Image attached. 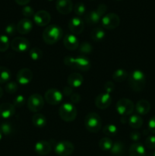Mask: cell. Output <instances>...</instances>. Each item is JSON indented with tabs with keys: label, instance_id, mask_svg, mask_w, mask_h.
<instances>
[{
	"label": "cell",
	"instance_id": "6da1fadb",
	"mask_svg": "<svg viewBox=\"0 0 155 156\" xmlns=\"http://www.w3.org/2000/svg\"><path fill=\"white\" fill-rule=\"evenodd\" d=\"M63 36V30L56 24L49 25L44 29L43 32V39L44 42L49 45L57 43Z\"/></svg>",
	"mask_w": 155,
	"mask_h": 156
},
{
	"label": "cell",
	"instance_id": "7a4b0ae2",
	"mask_svg": "<svg viewBox=\"0 0 155 156\" xmlns=\"http://www.w3.org/2000/svg\"><path fill=\"white\" fill-rule=\"evenodd\" d=\"M129 85L133 91H141L145 87V75L141 70H134L129 75Z\"/></svg>",
	"mask_w": 155,
	"mask_h": 156
},
{
	"label": "cell",
	"instance_id": "3957f363",
	"mask_svg": "<svg viewBox=\"0 0 155 156\" xmlns=\"http://www.w3.org/2000/svg\"><path fill=\"white\" fill-rule=\"evenodd\" d=\"M77 109L72 103L66 102L62 104L59 110L60 118L65 122H72L77 117Z\"/></svg>",
	"mask_w": 155,
	"mask_h": 156
},
{
	"label": "cell",
	"instance_id": "277c9868",
	"mask_svg": "<svg viewBox=\"0 0 155 156\" xmlns=\"http://www.w3.org/2000/svg\"><path fill=\"white\" fill-rule=\"evenodd\" d=\"M85 128L91 133H98L101 129L102 120L100 116L94 112L89 113L84 119Z\"/></svg>",
	"mask_w": 155,
	"mask_h": 156
},
{
	"label": "cell",
	"instance_id": "5b68a950",
	"mask_svg": "<svg viewBox=\"0 0 155 156\" xmlns=\"http://www.w3.org/2000/svg\"><path fill=\"white\" fill-rule=\"evenodd\" d=\"M107 10V6L105 4H100L96 10L91 11L84 15V20L90 25L97 24L101 20V18L104 16Z\"/></svg>",
	"mask_w": 155,
	"mask_h": 156
},
{
	"label": "cell",
	"instance_id": "8992f818",
	"mask_svg": "<svg viewBox=\"0 0 155 156\" xmlns=\"http://www.w3.org/2000/svg\"><path fill=\"white\" fill-rule=\"evenodd\" d=\"M117 112L119 114L126 117L132 114L135 109V105L133 102L128 98H122L118 101L115 105Z\"/></svg>",
	"mask_w": 155,
	"mask_h": 156
},
{
	"label": "cell",
	"instance_id": "52a82bcc",
	"mask_svg": "<svg viewBox=\"0 0 155 156\" xmlns=\"http://www.w3.org/2000/svg\"><path fill=\"white\" fill-rule=\"evenodd\" d=\"M43 98L39 94H33L29 97L27 101V108L31 112H39L44 106Z\"/></svg>",
	"mask_w": 155,
	"mask_h": 156
},
{
	"label": "cell",
	"instance_id": "ba28073f",
	"mask_svg": "<svg viewBox=\"0 0 155 156\" xmlns=\"http://www.w3.org/2000/svg\"><path fill=\"white\" fill-rule=\"evenodd\" d=\"M102 26L108 30L115 29L119 25L120 18L115 13H108L105 15L101 19Z\"/></svg>",
	"mask_w": 155,
	"mask_h": 156
},
{
	"label": "cell",
	"instance_id": "9c48e42d",
	"mask_svg": "<svg viewBox=\"0 0 155 156\" xmlns=\"http://www.w3.org/2000/svg\"><path fill=\"white\" fill-rule=\"evenodd\" d=\"M74 146L69 141H61L55 146L54 151L59 156H69L73 153Z\"/></svg>",
	"mask_w": 155,
	"mask_h": 156
},
{
	"label": "cell",
	"instance_id": "30bf717a",
	"mask_svg": "<svg viewBox=\"0 0 155 156\" xmlns=\"http://www.w3.org/2000/svg\"><path fill=\"white\" fill-rule=\"evenodd\" d=\"M62 92L59 91L58 89L56 88H50L47 90L44 95V100L51 105H57L62 101Z\"/></svg>",
	"mask_w": 155,
	"mask_h": 156
},
{
	"label": "cell",
	"instance_id": "8fae6325",
	"mask_svg": "<svg viewBox=\"0 0 155 156\" xmlns=\"http://www.w3.org/2000/svg\"><path fill=\"white\" fill-rule=\"evenodd\" d=\"M10 45L13 50L18 53H22L29 50L30 42L26 38L22 37H17L12 40Z\"/></svg>",
	"mask_w": 155,
	"mask_h": 156
},
{
	"label": "cell",
	"instance_id": "7c38bea8",
	"mask_svg": "<svg viewBox=\"0 0 155 156\" xmlns=\"http://www.w3.org/2000/svg\"><path fill=\"white\" fill-rule=\"evenodd\" d=\"M33 21L35 24L40 27L46 26L51 21V15L45 10H40L36 12L33 15Z\"/></svg>",
	"mask_w": 155,
	"mask_h": 156
},
{
	"label": "cell",
	"instance_id": "4fadbf2b",
	"mask_svg": "<svg viewBox=\"0 0 155 156\" xmlns=\"http://www.w3.org/2000/svg\"><path fill=\"white\" fill-rule=\"evenodd\" d=\"M68 28L73 34H80L84 28V21L79 17H73L68 22Z\"/></svg>",
	"mask_w": 155,
	"mask_h": 156
},
{
	"label": "cell",
	"instance_id": "5bb4252c",
	"mask_svg": "<svg viewBox=\"0 0 155 156\" xmlns=\"http://www.w3.org/2000/svg\"><path fill=\"white\" fill-rule=\"evenodd\" d=\"M16 79L18 84L26 85L31 82L32 79H33V73L28 68L21 69L17 73Z\"/></svg>",
	"mask_w": 155,
	"mask_h": 156
},
{
	"label": "cell",
	"instance_id": "9a60e30c",
	"mask_svg": "<svg viewBox=\"0 0 155 156\" xmlns=\"http://www.w3.org/2000/svg\"><path fill=\"white\" fill-rule=\"evenodd\" d=\"M112 103V97L110 94L102 93L98 94L95 99V105L97 108L100 110H104L110 106Z\"/></svg>",
	"mask_w": 155,
	"mask_h": 156
},
{
	"label": "cell",
	"instance_id": "2e32d148",
	"mask_svg": "<svg viewBox=\"0 0 155 156\" xmlns=\"http://www.w3.org/2000/svg\"><path fill=\"white\" fill-rule=\"evenodd\" d=\"M56 8L62 15H68L73 9V2L71 0H57Z\"/></svg>",
	"mask_w": 155,
	"mask_h": 156
},
{
	"label": "cell",
	"instance_id": "e0dca14e",
	"mask_svg": "<svg viewBox=\"0 0 155 156\" xmlns=\"http://www.w3.org/2000/svg\"><path fill=\"white\" fill-rule=\"evenodd\" d=\"M63 44L65 48L71 51L76 50L79 47L78 39L74 34H67L64 37Z\"/></svg>",
	"mask_w": 155,
	"mask_h": 156
},
{
	"label": "cell",
	"instance_id": "ac0fdd59",
	"mask_svg": "<svg viewBox=\"0 0 155 156\" xmlns=\"http://www.w3.org/2000/svg\"><path fill=\"white\" fill-rule=\"evenodd\" d=\"M33 29V23L29 18H22L17 24V31L21 34H27Z\"/></svg>",
	"mask_w": 155,
	"mask_h": 156
},
{
	"label": "cell",
	"instance_id": "d6986e66",
	"mask_svg": "<svg viewBox=\"0 0 155 156\" xmlns=\"http://www.w3.org/2000/svg\"><path fill=\"white\" fill-rule=\"evenodd\" d=\"M34 150L38 155H46L51 152L52 146L49 142L45 141V140H40L35 144Z\"/></svg>",
	"mask_w": 155,
	"mask_h": 156
},
{
	"label": "cell",
	"instance_id": "ffe728a7",
	"mask_svg": "<svg viewBox=\"0 0 155 156\" xmlns=\"http://www.w3.org/2000/svg\"><path fill=\"white\" fill-rule=\"evenodd\" d=\"M15 114V108L12 104L2 103L0 105V117L9 119Z\"/></svg>",
	"mask_w": 155,
	"mask_h": 156
},
{
	"label": "cell",
	"instance_id": "44dd1931",
	"mask_svg": "<svg viewBox=\"0 0 155 156\" xmlns=\"http://www.w3.org/2000/svg\"><path fill=\"white\" fill-rule=\"evenodd\" d=\"M74 62H75V69L86 72L91 69V62L86 56H79L75 57Z\"/></svg>",
	"mask_w": 155,
	"mask_h": 156
},
{
	"label": "cell",
	"instance_id": "7402d4cb",
	"mask_svg": "<svg viewBox=\"0 0 155 156\" xmlns=\"http://www.w3.org/2000/svg\"><path fill=\"white\" fill-rule=\"evenodd\" d=\"M67 81H68V84L70 85V87H71V88H78L83 84L84 78L80 73H71L68 76Z\"/></svg>",
	"mask_w": 155,
	"mask_h": 156
},
{
	"label": "cell",
	"instance_id": "603a6c76",
	"mask_svg": "<svg viewBox=\"0 0 155 156\" xmlns=\"http://www.w3.org/2000/svg\"><path fill=\"white\" fill-rule=\"evenodd\" d=\"M135 110L140 115H146L150 111V105L147 100L142 99L137 102L136 105H135Z\"/></svg>",
	"mask_w": 155,
	"mask_h": 156
},
{
	"label": "cell",
	"instance_id": "cb8c5ba5",
	"mask_svg": "<svg viewBox=\"0 0 155 156\" xmlns=\"http://www.w3.org/2000/svg\"><path fill=\"white\" fill-rule=\"evenodd\" d=\"M129 156H145V149L142 144L135 143L129 148Z\"/></svg>",
	"mask_w": 155,
	"mask_h": 156
},
{
	"label": "cell",
	"instance_id": "d4e9b609",
	"mask_svg": "<svg viewBox=\"0 0 155 156\" xmlns=\"http://www.w3.org/2000/svg\"><path fill=\"white\" fill-rule=\"evenodd\" d=\"M106 36L104 30L101 27H96L91 32V38L95 42H100L104 39Z\"/></svg>",
	"mask_w": 155,
	"mask_h": 156
},
{
	"label": "cell",
	"instance_id": "484cf974",
	"mask_svg": "<svg viewBox=\"0 0 155 156\" xmlns=\"http://www.w3.org/2000/svg\"><path fill=\"white\" fill-rule=\"evenodd\" d=\"M33 126L37 128H43L46 124V118L42 114H36L32 117Z\"/></svg>",
	"mask_w": 155,
	"mask_h": 156
},
{
	"label": "cell",
	"instance_id": "4316f807",
	"mask_svg": "<svg viewBox=\"0 0 155 156\" xmlns=\"http://www.w3.org/2000/svg\"><path fill=\"white\" fill-rule=\"evenodd\" d=\"M129 77V73L126 70L119 69L115 71L112 74V79L116 82H122Z\"/></svg>",
	"mask_w": 155,
	"mask_h": 156
},
{
	"label": "cell",
	"instance_id": "83f0119b",
	"mask_svg": "<svg viewBox=\"0 0 155 156\" xmlns=\"http://www.w3.org/2000/svg\"><path fill=\"white\" fill-rule=\"evenodd\" d=\"M129 124L133 129H139L143 125V120L138 114H133L129 119Z\"/></svg>",
	"mask_w": 155,
	"mask_h": 156
},
{
	"label": "cell",
	"instance_id": "f1b7e54d",
	"mask_svg": "<svg viewBox=\"0 0 155 156\" xmlns=\"http://www.w3.org/2000/svg\"><path fill=\"white\" fill-rule=\"evenodd\" d=\"M113 145V142L109 137H104V138H102L101 140L99 142V147L100 148V149H102L103 151H110L112 149V146Z\"/></svg>",
	"mask_w": 155,
	"mask_h": 156
},
{
	"label": "cell",
	"instance_id": "f546056e",
	"mask_svg": "<svg viewBox=\"0 0 155 156\" xmlns=\"http://www.w3.org/2000/svg\"><path fill=\"white\" fill-rule=\"evenodd\" d=\"M12 77V74L9 69L4 66H0V84L5 83Z\"/></svg>",
	"mask_w": 155,
	"mask_h": 156
},
{
	"label": "cell",
	"instance_id": "4dcf8cb0",
	"mask_svg": "<svg viewBox=\"0 0 155 156\" xmlns=\"http://www.w3.org/2000/svg\"><path fill=\"white\" fill-rule=\"evenodd\" d=\"M110 152L114 155H122L124 152V145L122 142H115L112 145Z\"/></svg>",
	"mask_w": 155,
	"mask_h": 156
},
{
	"label": "cell",
	"instance_id": "1f68e13d",
	"mask_svg": "<svg viewBox=\"0 0 155 156\" xmlns=\"http://www.w3.org/2000/svg\"><path fill=\"white\" fill-rule=\"evenodd\" d=\"M103 133L104 135L108 136H114L118 133L116 126L113 124H108L103 128Z\"/></svg>",
	"mask_w": 155,
	"mask_h": 156
},
{
	"label": "cell",
	"instance_id": "d6a6232c",
	"mask_svg": "<svg viewBox=\"0 0 155 156\" xmlns=\"http://www.w3.org/2000/svg\"><path fill=\"white\" fill-rule=\"evenodd\" d=\"M29 56H30V59H33V61H38L42 58L43 51L38 47H34V48H32L30 50Z\"/></svg>",
	"mask_w": 155,
	"mask_h": 156
},
{
	"label": "cell",
	"instance_id": "836d02e7",
	"mask_svg": "<svg viewBox=\"0 0 155 156\" xmlns=\"http://www.w3.org/2000/svg\"><path fill=\"white\" fill-rule=\"evenodd\" d=\"M93 51V47L88 41H84L82 43L79 47V52L83 55L91 54Z\"/></svg>",
	"mask_w": 155,
	"mask_h": 156
},
{
	"label": "cell",
	"instance_id": "e575fe53",
	"mask_svg": "<svg viewBox=\"0 0 155 156\" xmlns=\"http://www.w3.org/2000/svg\"><path fill=\"white\" fill-rule=\"evenodd\" d=\"M0 130L2 131L3 135H11L13 132V126H12V123H10L9 122H3L0 125Z\"/></svg>",
	"mask_w": 155,
	"mask_h": 156
},
{
	"label": "cell",
	"instance_id": "d590c367",
	"mask_svg": "<svg viewBox=\"0 0 155 156\" xmlns=\"http://www.w3.org/2000/svg\"><path fill=\"white\" fill-rule=\"evenodd\" d=\"M10 41L6 35H0V52H5L9 49Z\"/></svg>",
	"mask_w": 155,
	"mask_h": 156
},
{
	"label": "cell",
	"instance_id": "8d00e7d4",
	"mask_svg": "<svg viewBox=\"0 0 155 156\" xmlns=\"http://www.w3.org/2000/svg\"><path fill=\"white\" fill-rule=\"evenodd\" d=\"M74 13L78 16H81L85 14L86 12V7L85 5L82 2H77L74 6Z\"/></svg>",
	"mask_w": 155,
	"mask_h": 156
},
{
	"label": "cell",
	"instance_id": "74e56055",
	"mask_svg": "<svg viewBox=\"0 0 155 156\" xmlns=\"http://www.w3.org/2000/svg\"><path fill=\"white\" fill-rule=\"evenodd\" d=\"M18 84L15 82H10L5 85V91L9 94H14L18 91Z\"/></svg>",
	"mask_w": 155,
	"mask_h": 156
},
{
	"label": "cell",
	"instance_id": "f35d334b",
	"mask_svg": "<svg viewBox=\"0 0 155 156\" xmlns=\"http://www.w3.org/2000/svg\"><path fill=\"white\" fill-rule=\"evenodd\" d=\"M24 104H25V98H24V97L23 95L19 94V95L15 98L12 105L15 106V108H21V107L24 106Z\"/></svg>",
	"mask_w": 155,
	"mask_h": 156
},
{
	"label": "cell",
	"instance_id": "ab89813d",
	"mask_svg": "<svg viewBox=\"0 0 155 156\" xmlns=\"http://www.w3.org/2000/svg\"><path fill=\"white\" fill-rule=\"evenodd\" d=\"M22 14L24 17H26V18H28L34 15V11L31 6L25 5L22 9Z\"/></svg>",
	"mask_w": 155,
	"mask_h": 156
},
{
	"label": "cell",
	"instance_id": "60d3db41",
	"mask_svg": "<svg viewBox=\"0 0 155 156\" xmlns=\"http://www.w3.org/2000/svg\"><path fill=\"white\" fill-rule=\"evenodd\" d=\"M5 31L6 34H8L9 36H12V35H14L15 33H16L17 25H15V24H13V23L8 24V25L5 27Z\"/></svg>",
	"mask_w": 155,
	"mask_h": 156
},
{
	"label": "cell",
	"instance_id": "b9f144b4",
	"mask_svg": "<svg viewBox=\"0 0 155 156\" xmlns=\"http://www.w3.org/2000/svg\"><path fill=\"white\" fill-rule=\"evenodd\" d=\"M145 146L147 149H155V136H149L145 140Z\"/></svg>",
	"mask_w": 155,
	"mask_h": 156
},
{
	"label": "cell",
	"instance_id": "7bdbcfd3",
	"mask_svg": "<svg viewBox=\"0 0 155 156\" xmlns=\"http://www.w3.org/2000/svg\"><path fill=\"white\" fill-rule=\"evenodd\" d=\"M64 63L67 66L70 67L75 69V62H74V57L72 56H65L64 59Z\"/></svg>",
	"mask_w": 155,
	"mask_h": 156
},
{
	"label": "cell",
	"instance_id": "ee69618b",
	"mask_svg": "<svg viewBox=\"0 0 155 156\" xmlns=\"http://www.w3.org/2000/svg\"><path fill=\"white\" fill-rule=\"evenodd\" d=\"M103 89H104L105 92L108 93V94H110L115 89V85H114V83L112 82H110V81H108L106 83L104 84V86H103Z\"/></svg>",
	"mask_w": 155,
	"mask_h": 156
},
{
	"label": "cell",
	"instance_id": "f6af8a7d",
	"mask_svg": "<svg viewBox=\"0 0 155 156\" xmlns=\"http://www.w3.org/2000/svg\"><path fill=\"white\" fill-rule=\"evenodd\" d=\"M148 129L152 133L155 134V116L152 117L148 122Z\"/></svg>",
	"mask_w": 155,
	"mask_h": 156
},
{
	"label": "cell",
	"instance_id": "bcb514c9",
	"mask_svg": "<svg viewBox=\"0 0 155 156\" xmlns=\"http://www.w3.org/2000/svg\"><path fill=\"white\" fill-rule=\"evenodd\" d=\"M70 98H71V102L72 104H78L81 101V96L80 94H78V93H73L71 96H70Z\"/></svg>",
	"mask_w": 155,
	"mask_h": 156
},
{
	"label": "cell",
	"instance_id": "7dc6e473",
	"mask_svg": "<svg viewBox=\"0 0 155 156\" xmlns=\"http://www.w3.org/2000/svg\"><path fill=\"white\" fill-rule=\"evenodd\" d=\"M140 138H141V134H140L139 132H138V131H135V132L131 133L130 139L132 140V141L137 142L140 140Z\"/></svg>",
	"mask_w": 155,
	"mask_h": 156
},
{
	"label": "cell",
	"instance_id": "c3c4849f",
	"mask_svg": "<svg viewBox=\"0 0 155 156\" xmlns=\"http://www.w3.org/2000/svg\"><path fill=\"white\" fill-rule=\"evenodd\" d=\"M72 91H73L72 88H71V87H69V86H65V87H64V88H63L64 94H65V96H67V97H70V96L73 94Z\"/></svg>",
	"mask_w": 155,
	"mask_h": 156
},
{
	"label": "cell",
	"instance_id": "681fc988",
	"mask_svg": "<svg viewBox=\"0 0 155 156\" xmlns=\"http://www.w3.org/2000/svg\"><path fill=\"white\" fill-rule=\"evenodd\" d=\"M15 1L17 4L20 5H26L30 2V0H15Z\"/></svg>",
	"mask_w": 155,
	"mask_h": 156
},
{
	"label": "cell",
	"instance_id": "f907efd6",
	"mask_svg": "<svg viewBox=\"0 0 155 156\" xmlns=\"http://www.w3.org/2000/svg\"><path fill=\"white\" fill-rule=\"evenodd\" d=\"M3 95V91H2V88L0 87V98H1L2 97Z\"/></svg>",
	"mask_w": 155,
	"mask_h": 156
},
{
	"label": "cell",
	"instance_id": "816d5d0a",
	"mask_svg": "<svg viewBox=\"0 0 155 156\" xmlns=\"http://www.w3.org/2000/svg\"><path fill=\"white\" fill-rule=\"evenodd\" d=\"M2 136H3L2 133V131L0 130V140H2Z\"/></svg>",
	"mask_w": 155,
	"mask_h": 156
},
{
	"label": "cell",
	"instance_id": "f5cc1de1",
	"mask_svg": "<svg viewBox=\"0 0 155 156\" xmlns=\"http://www.w3.org/2000/svg\"><path fill=\"white\" fill-rule=\"evenodd\" d=\"M153 156H155V152H153Z\"/></svg>",
	"mask_w": 155,
	"mask_h": 156
},
{
	"label": "cell",
	"instance_id": "db71d44e",
	"mask_svg": "<svg viewBox=\"0 0 155 156\" xmlns=\"http://www.w3.org/2000/svg\"><path fill=\"white\" fill-rule=\"evenodd\" d=\"M48 1H53V0H48Z\"/></svg>",
	"mask_w": 155,
	"mask_h": 156
},
{
	"label": "cell",
	"instance_id": "11a10c76",
	"mask_svg": "<svg viewBox=\"0 0 155 156\" xmlns=\"http://www.w3.org/2000/svg\"><path fill=\"white\" fill-rule=\"evenodd\" d=\"M116 1H120V0H116Z\"/></svg>",
	"mask_w": 155,
	"mask_h": 156
}]
</instances>
